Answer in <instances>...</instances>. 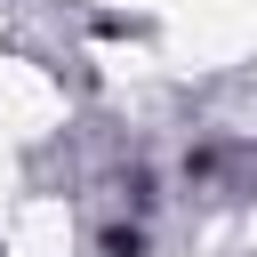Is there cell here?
<instances>
[{
  "instance_id": "6da1fadb",
  "label": "cell",
  "mask_w": 257,
  "mask_h": 257,
  "mask_svg": "<svg viewBox=\"0 0 257 257\" xmlns=\"http://www.w3.org/2000/svg\"><path fill=\"white\" fill-rule=\"evenodd\" d=\"M96 249H104V257H145V233H137V225H104Z\"/></svg>"
}]
</instances>
